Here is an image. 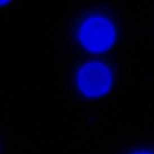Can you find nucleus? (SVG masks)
I'll return each mask as SVG.
<instances>
[{
	"label": "nucleus",
	"instance_id": "2",
	"mask_svg": "<svg viewBox=\"0 0 154 154\" xmlns=\"http://www.w3.org/2000/svg\"><path fill=\"white\" fill-rule=\"evenodd\" d=\"M78 81L81 91L89 96H99L105 93L111 84L109 70L99 63L85 65L78 73Z\"/></svg>",
	"mask_w": 154,
	"mask_h": 154
},
{
	"label": "nucleus",
	"instance_id": "3",
	"mask_svg": "<svg viewBox=\"0 0 154 154\" xmlns=\"http://www.w3.org/2000/svg\"><path fill=\"white\" fill-rule=\"evenodd\" d=\"M138 154H149V153H138Z\"/></svg>",
	"mask_w": 154,
	"mask_h": 154
},
{
	"label": "nucleus",
	"instance_id": "1",
	"mask_svg": "<svg viewBox=\"0 0 154 154\" xmlns=\"http://www.w3.org/2000/svg\"><path fill=\"white\" fill-rule=\"evenodd\" d=\"M80 38L83 45L93 52H101L107 49L114 38V29L106 20L93 17L82 25Z\"/></svg>",
	"mask_w": 154,
	"mask_h": 154
}]
</instances>
